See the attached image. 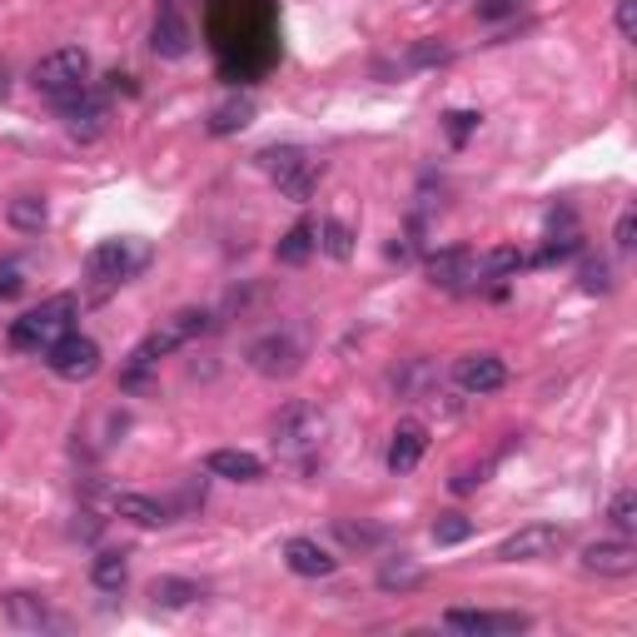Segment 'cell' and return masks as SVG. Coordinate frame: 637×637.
Segmentation results:
<instances>
[{
	"label": "cell",
	"mask_w": 637,
	"mask_h": 637,
	"mask_svg": "<svg viewBox=\"0 0 637 637\" xmlns=\"http://www.w3.org/2000/svg\"><path fill=\"white\" fill-rule=\"evenodd\" d=\"M76 329V299L70 294H55V299L35 304L31 314H21L11 325V349L21 354H45L55 339H66Z\"/></svg>",
	"instance_id": "1"
},
{
	"label": "cell",
	"mask_w": 637,
	"mask_h": 637,
	"mask_svg": "<svg viewBox=\"0 0 637 637\" xmlns=\"http://www.w3.org/2000/svg\"><path fill=\"white\" fill-rule=\"evenodd\" d=\"M86 80H90V55L80 50V45L50 50L45 60H35V70H31V86L41 90V95H50V100L86 90Z\"/></svg>",
	"instance_id": "2"
},
{
	"label": "cell",
	"mask_w": 637,
	"mask_h": 637,
	"mask_svg": "<svg viewBox=\"0 0 637 637\" xmlns=\"http://www.w3.org/2000/svg\"><path fill=\"white\" fill-rule=\"evenodd\" d=\"M325 429L329 423L314 403H289V409L274 419V448H280L284 458H309V454H319Z\"/></svg>",
	"instance_id": "3"
},
{
	"label": "cell",
	"mask_w": 637,
	"mask_h": 637,
	"mask_svg": "<svg viewBox=\"0 0 637 637\" xmlns=\"http://www.w3.org/2000/svg\"><path fill=\"white\" fill-rule=\"evenodd\" d=\"M45 368H50L55 378H66V384H80V378H95L100 374V344L86 334H76L70 329L66 339H55L50 349H45Z\"/></svg>",
	"instance_id": "4"
},
{
	"label": "cell",
	"mask_w": 637,
	"mask_h": 637,
	"mask_svg": "<svg viewBox=\"0 0 637 637\" xmlns=\"http://www.w3.org/2000/svg\"><path fill=\"white\" fill-rule=\"evenodd\" d=\"M562 543H568L562 528H553V523H528V528L508 533V538L498 543V562H548L562 553Z\"/></svg>",
	"instance_id": "5"
},
{
	"label": "cell",
	"mask_w": 637,
	"mask_h": 637,
	"mask_svg": "<svg viewBox=\"0 0 637 637\" xmlns=\"http://www.w3.org/2000/svg\"><path fill=\"white\" fill-rule=\"evenodd\" d=\"M260 164L274 174V180H280L284 195L309 200V190H314V160L299 150V145H274V150L260 155Z\"/></svg>",
	"instance_id": "6"
},
{
	"label": "cell",
	"mask_w": 637,
	"mask_h": 637,
	"mask_svg": "<svg viewBox=\"0 0 637 637\" xmlns=\"http://www.w3.org/2000/svg\"><path fill=\"white\" fill-rule=\"evenodd\" d=\"M429 284L443 294H468L478 284V254L474 249H439L429 260Z\"/></svg>",
	"instance_id": "7"
},
{
	"label": "cell",
	"mask_w": 637,
	"mask_h": 637,
	"mask_svg": "<svg viewBox=\"0 0 637 637\" xmlns=\"http://www.w3.org/2000/svg\"><path fill=\"white\" fill-rule=\"evenodd\" d=\"M135 270H140V254L130 249V239H105V244L90 249L86 260V274L95 284H125Z\"/></svg>",
	"instance_id": "8"
},
{
	"label": "cell",
	"mask_w": 637,
	"mask_h": 637,
	"mask_svg": "<svg viewBox=\"0 0 637 637\" xmlns=\"http://www.w3.org/2000/svg\"><path fill=\"white\" fill-rule=\"evenodd\" d=\"M150 50L160 55V60H184V55H190V21H184L180 0H160L155 31H150Z\"/></svg>",
	"instance_id": "9"
},
{
	"label": "cell",
	"mask_w": 637,
	"mask_h": 637,
	"mask_svg": "<svg viewBox=\"0 0 637 637\" xmlns=\"http://www.w3.org/2000/svg\"><path fill=\"white\" fill-rule=\"evenodd\" d=\"M299 344H294V334H264L249 344V368L264 378H289L294 368H299Z\"/></svg>",
	"instance_id": "10"
},
{
	"label": "cell",
	"mask_w": 637,
	"mask_h": 637,
	"mask_svg": "<svg viewBox=\"0 0 637 637\" xmlns=\"http://www.w3.org/2000/svg\"><path fill=\"white\" fill-rule=\"evenodd\" d=\"M454 384L464 394H478V399H484V394H498L508 384V364L498 354H488V349L484 354H464L454 364Z\"/></svg>",
	"instance_id": "11"
},
{
	"label": "cell",
	"mask_w": 637,
	"mask_h": 637,
	"mask_svg": "<svg viewBox=\"0 0 637 637\" xmlns=\"http://www.w3.org/2000/svg\"><path fill=\"white\" fill-rule=\"evenodd\" d=\"M443 623L454 627V633H468V637H503V633H523L528 617L523 613H478V607H448Z\"/></svg>",
	"instance_id": "12"
},
{
	"label": "cell",
	"mask_w": 637,
	"mask_h": 637,
	"mask_svg": "<svg viewBox=\"0 0 637 637\" xmlns=\"http://www.w3.org/2000/svg\"><path fill=\"white\" fill-rule=\"evenodd\" d=\"M55 110L66 115V125L80 135V140L100 135V130H105V120H110L105 95H90V90H76V95H60V100H55Z\"/></svg>",
	"instance_id": "13"
},
{
	"label": "cell",
	"mask_w": 637,
	"mask_h": 637,
	"mask_svg": "<svg viewBox=\"0 0 637 637\" xmlns=\"http://www.w3.org/2000/svg\"><path fill=\"white\" fill-rule=\"evenodd\" d=\"M423 454H429V429H423L419 419H403L399 429H394V439H389V454H384V464H389L394 478H403V474H413V468H419Z\"/></svg>",
	"instance_id": "14"
},
{
	"label": "cell",
	"mask_w": 637,
	"mask_h": 637,
	"mask_svg": "<svg viewBox=\"0 0 637 637\" xmlns=\"http://www.w3.org/2000/svg\"><path fill=\"white\" fill-rule=\"evenodd\" d=\"M583 568L598 578H633L637 572V548L627 538H603L583 548Z\"/></svg>",
	"instance_id": "15"
},
{
	"label": "cell",
	"mask_w": 637,
	"mask_h": 637,
	"mask_svg": "<svg viewBox=\"0 0 637 637\" xmlns=\"http://www.w3.org/2000/svg\"><path fill=\"white\" fill-rule=\"evenodd\" d=\"M284 568H289L294 578H329V572L339 568V558L329 548H319L314 538H289L284 543Z\"/></svg>",
	"instance_id": "16"
},
{
	"label": "cell",
	"mask_w": 637,
	"mask_h": 637,
	"mask_svg": "<svg viewBox=\"0 0 637 637\" xmlns=\"http://www.w3.org/2000/svg\"><path fill=\"white\" fill-rule=\"evenodd\" d=\"M205 468L215 478H229V484H260L264 478V464L254 454H244V448H215L205 458Z\"/></svg>",
	"instance_id": "17"
},
{
	"label": "cell",
	"mask_w": 637,
	"mask_h": 637,
	"mask_svg": "<svg viewBox=\"0 0 637 637\" xmlns=\"http://www.w3.org/2000/svg\"><path fill=\"white\" fill-rule=\"evenodd\" d=\"M90 583L100 588V593H120V588L130 583V558L115 548L95 553V562H90Z\"/></svg>",
	"instance_id": "18"
},
{
	"label": "cell",
	"mask_w": 637,
	"mask_h": 637,
	"mask_svg": "<svg viewBox=\"0 0 637 637\" xmlns=\"http://www.w3.org/2000/svg\"><path fill=\"white\" fill-rule=\"evenodd\" d=\"M115 513L120 519H130V523H140V528H164V523H170V508L155 503V498H145V493H120Z\"/></svg>",
	"instance_id": "19"
},
{
	"label": "cell",
	"mask_w": 637,
	"mask_h": 637,
	"mask_svg": "<svg viewBox=\"0 0 637 637\" xmlns=\"http://www.w3.org/2000/svg\"><path fill=\"white\" fill-rule=\"evenodd\" d=\"M378 588H384V593H413V588H423V568L409 553H399V558H389L378 568Z\"/></svg>",
	"instance_id": "20"
},
{
	"label": "cell",
	"mask_w": 637,
	"mask_h": 637,
	"mask_svg": "<svg viewBox=\"0 0 637 637\" xmlns=\"http://www.w3.org/2000/svg\"><path fill=\"white\" fill-rule=\"evenodd\" d=\"M5 219H11V229H21V235H41L50 209H45L41 195H15L11 205H5Z\"/></svg>",
	"instance_id": "21"
},
{
	"label": "cell",
	"mask_w": 637,
	"mask_h": 637,
	"mask_svg": "<svg viewBox=\"0 0 637 637\" xmlns=\"http://www.w3.org/2000/svg\"><path fill=\"white\" fill-rule=\"evenodd\" d=\"M319 249V235H314V219H299V225L289 229V235L274 244V254H280V264H304Z\"/></svg>",
	"instance_id": "22"
},
{
	"label": "cell",
	"mask_w": 637,
	"mask_h": 637,
	"mask_svg": "<svg viewBox=\"0 0 637 637\" xmlns=\"http://www.w3.org/2000/svg\"><path fill=\"white\" fill-rule=\"evenodd\" d=\"M150 598L160 607H190V603H200V598H205V588L190 583V578H155Z\"/></svg>",
	"instance_id": "23"
},
{
	"label": "cell",
	"mask_w": 637,
	"mask_h": 637,
	"mask_svg": "<svg viewBox=\"0 0 637 637\" xmlns=\"http://www.w3.org/2000/svg\"><path fill=\"white\" fill-rule=\"evenodd\" d=\"M314 235H319V249H325L329 260H349L354 254V229L344 219H325V225H314Z\"/></svg>",
	"instance_id": "24"
},
{
	"label": "cell",
	"mask_w": 637,
	"mask_h": 637,
	"mask_svg": "<svg viewBox=\"0 0 637 637\" xmlns=\"http://www.w3.org/2000/svg\"><path fill=\"white\" fill-rule=\"evenodd\" d=\"M249 120H254V105L249 100H229V105H219L209 115V135H235V130H244Z\"/></svg>",
	"instance_id": "25"
},
{
	"label": "cell",
	"mask_w": 637,
	"mask_h": 637,
	"mask_svg": "<svg viewBox=\"0 0 637 637\" xmlns=\"http://www.w3.org/2000/svg\"><path fill=\"white\" fill-rule=\"evenodd\" d=\"M474 538V519H464V513H439V523H433V543L439 548H454V543H468Z\"/></svg>",
	"instance_id": "26"
},
{
	"label": "cell",
	"mask_w": 637,
	"mask_h": 637,
	"mask_svg": "<svg viewBox=\"0 0 637 637\" xmlns=\"http://www.w3.org/2000/svg\"><path fill=\"white\" fill-rule=\"evenodd\" d=\"M607 519H613L617 533H637V493H633V488L613 493V503H607Z\"/></svg>",
	"instance_id": "27"
},
{
	"label": "cell",
	"mask_w": 637,
	"mask_h": 637,
	"mask_svg": "<svg viewBox=\"0 0 637 637\" xmlns=\"http://www.w3.org/2000/svg\"><path fill=\"white\" fill-rule=\"evenodd\" d=\"M11 617H15L21 627H45V623H50L45 603H41V598H31V593H15V598H11Z\"/></svg>",
	"instance_id": "28"
},
{
	"label": "cell",
	"mask_w": 637,
	"mask_h": 637,
	"mask_svg": "<svg viewBox=\"0 0 637 637\" xmlns=\"http://www.w3.org/2000/svg\"><path fill=\"white\" fill-rule=\"evenodd\" d=\"M170 329L180 334V344H184V339H195V334H209V329H215V319H209L205 309H180L170 319Z\"/></svg>",
	"instance_id": "29"
},
{
	"label": "cell",
	"mask_w": 637,
	"mask_h": 637,
	"mask_svg": "<svg viewBox=\"0 0 637 637\" xmlns=\"http://www.w3.org/2000/svg\"><path fill=\"white\" fill-rule=\"evenodd\" d=\"M394 384H399V394L403 399H429V389H423V384H429V364H413L409 374H394Z\"/></svg>",
	"instance_id": "30"
},
{
	"label": "cell",
	"mask_w": 637,
	"mask_h": 637,
	"mask_svg": "<svg viewBox=\"0 0 637 637\" xmlns=\"http://www.w3.org/2000/svg\"><path fill=\"white\" fill-rule=\"evenodd\" d=\"M578 280H583L588 294H607V289H613V270H607L603 260H588L583 270H578Z\"/></svg>",
	"instance_id": "31"
},
{
	"label": "cell",
	"mask_w": 637,
	"mask_h": 637,
	"mask_svg": "<svg viewBox=\"0 0 637 637\" xmlns=\"http://www.w3.org/2000/svg\"><path fill=\"white\" fill-rule=\"evenodd\" d=\"M613 25H617V35H623V41H637V0H617Z\"/></svg>",
	"instance_id": "32"
},
{
	"label": "cell",
	"mask_w": 637,
	"mask_h": 637,
	"mask_svg": "<svg viewBox=\"0 0 637 637\" xmlns=\"http://www.w3.org/2000/svg\"><path fill=\"white\" fill-rule=\"evenodd\" d=\"M633 235H637V209H633V205H627V209H623V215H617V229H613V244H617V249H623V254H627V249H633V244H637V239H633Z\"/></svg>",
	"instance_id": "33"
},
{
	"label": "cell",
	"mask_w": 637,
	"mask_h": 637,
	"mask_svg": "<svg viewBox=\"0 0 637 637\" xmlns=\"http://www.w3.org/2000/svg\"><path fill=\"white\" fill-rule=\"evenodd\" d=\"M528 0H478V15L484 21H503V15H513V11H523Z\"/></svg>",
	"instance_id": "34"
},
{
	"label": "cell",
	"mask_w": 637,
	"mask_h": 637,
	"mask_svg": "<svg viewBox=\"0 0 637 637\" xmlns=\"http://www.w3.org/2000/svg\"><path fill=\"white\" fill-rule=\"evenodd\" d=\"M21 289H25L21 264H0V299H15Z\"/></svg>",
	"instance_id": "35"
},
{
	"label": "cell",
	"mask_w": 637,
	"mask_h": 637,
	"mask_svg": "<svg viewBox=\"0 0 637 637\" xmlns=\"http://www.w3.org/2000/svg\"><path fill=\"white\" fill-rule=\"evenodd\" d=\"M413 66H433V60H448V45H419V50L409 55Z\"/></svg>",
	"instance_id": "36"
},
{
	"label": "cell",
	"mask_w": 637,
	"mask_h": 637,
	"mask_svg": "<svg viewBox=\"0 0 637 637\" xmlns=\"http://www.w3.org/2000/svg\"><path fill=\"white\" fill-rule=\"evenodd\" d=\"M484 478H488V468H464V474L454 478V493H474V488L484 484Z\"/></svg>",
	"instance_id": "37"
},
{
	"label": "cell",
	"mask_w": 637,
	"mask_h": 637,
	"mask_svg": "<svg viewBox=\"0 0 637 637\" xmlns=\"http://www.w3.org/2000/svg\"><path fill=\"white\" fill-rule=\"evenodd\" d=\"M474 125H478L474 110H458V115H448V130H454V140H464V135L474 130Z\"/></svg>",
	"instance_id": "38"
}]
</instances>
